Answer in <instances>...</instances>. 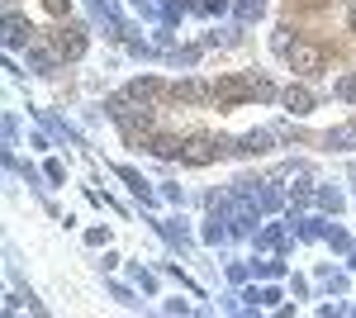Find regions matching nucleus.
I'll return each mask as SVG.
<instances>
[{
    "mask_svg": "<svg viewBox=\"0 0 356 318\" xmlns=\"http://www.w3.org/2000/svg\"><path fill=\"white\" fill-rule=\"evenodd\" d=\"M285 57H290L295 72H323V67H328V53H323L318 43H295Z\"/></svg>",
    "mask_w": 356,
    "mask_h": 318,
    "instance_id": "obj_3",
    "label": "nucleus"
},
{
    "mask_svg": "<svg viewBox=\"0 0 356 318\" xmlns=\"http://www.w3.org/2000/svg\"><path fill=\"white\" fill-rule=\"evenodd\" d=\"M43 5H48L53 15H67V5H72V0H43Z\"/></svg>",
    "mask_w": 356,
    "mask_h": 318,
    "instance_id": "obj_8",
    "label": "nucleus"
},
{
    "mask_svg": "<svg viewBox=\"0 0 356 318\" xmlns=\"http://www.w3.org/2000/svg\"><path fill=\"white\" fill-rule=\"evenodd\" d=\"M171 95H176V100H209V95H214V90H209V86H200V81H176V86H171Z\"/></svg>",
    "mask_w": 356,
    "mask_h": 318,
    "instance_id": "obj_5",
    "label": "nucleus"
},
{
    "mask_svg": "<svg viewBox=\"0 0 356 318\" xmlns=\"http://www.w3.org/2000/svg\"><path fill=\"white\" fill-rule=\"evenodd\" d=\"M285 109H295V114H309V109H314V95H309L304 86H290V90H285Z\"/></svg>",
    "mask_w": 356,
    "mask_h": 318,
    "instance_id": "obj_6",
    "label": "nucleus"
},
{
    "mask_svg": "<svg viewBox=\"0 0 356 318\" xmlns=\"http://www.w3.org/2000/svg\"><path fill=\"white\" fill-rule=\"evenodd\" d=\"M57 53H62V57H81V53H86V33H81L76 24L57 29Z\"/></svg>",
    "mask_w": 356,
    "mask_h": 318,
    "instance_id": "obj_4",
    "label": "nucleus"
},
{
    "mask_svg": "<svg viewBox=\"0 0 356 318\" xmlns=\"http://www.w3.org/2000/svg\"><path fill=\"white\" fill-rule=\"evenodd\" d=\"M347 19H352V33H356V0H352V15H347Z\"/></svg>",
    "mask_w": 356,
    "mask_h": 318,
    "instance_id": "obj_9",
    "label": "nucleus"
},
{
    "mask_svg": "<svg viewBox=\"0 0 356 318\" xmlns=\"http://www.w3.org/2000/svg\"><path fill=\"white\" fill-rule=\"evenodd\" d=\"M266 95H271V81H261V77H228L214 86L219 105H243V100H266Z\"/></svg>",
    "mask_w": 356,
    "mask_h": 318,
    "instance_id": "obj_1",
    "label": "nucleus"
},
{
    "mask_svg": "<svg viewBox=\"0 0 356 318\" xmlns=\"http://www.w3.org/2000/svg\"><path fill=\"white\" fill-rule=\"evenodd\" d=\"M214 157H219V143L209 133H195V138H186V148H181V161H191V166H209Z\"/></svg>",
    "mask_w": 356,
    "mask_h": 318,
    "instance_id": "obj_2",
    "label": "nucleus"
},
{
    "mask_svg": "<svg viewBox=\"0 0 356 318\" xmlns=\"http://www.w3.org/2000/svg\"><path fill=\"white\" fill-rule=\"evenodd\" d=\"M181 148H186V143L171 138V133H157V138H152V152H157V157H181Z\"/></svg>",
    "mask_w": 356,
    "mask_h": 318,
    "instance_id": "obj_7",
    "label": "nucleus"
}]
</instances>
